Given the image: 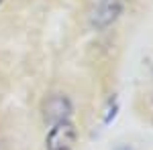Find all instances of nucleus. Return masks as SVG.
<instances>
[{
  "label": "nucleus",
  "mask_w": 153,
  "mask_h": 150,
  "mask_svg": "<svg viewBox=\"0 0 153 150\" xmlns=\"http://www.w3.org/2000/svg\"><path fill=\"white\" fill-rule=\"evenodd\" d=\"M76 128L71 122H59L47 134V150H74Z\"/></svg>",
  "instance_id": "1"
},
{
  "label": "nucleus",
  "mask_w": 153,
  "mask_h": 150,
  "mask_svg": "<svg viewBox=\"0 0 153 150\" xmlns=\"http://www.w3.org/2000/svg\"><path fill=\"white\" fill-rule=\"evenodd\" d=\"M120 10H123L120 0H100L94 8V14H92V24L98 29H104L117 20Z\"/></svg>",
  "instance_id": "2"
},
{
  "label": "nucleus",
  "mask_w": 153,
  "mask_h": 150,
  "mask_svg": "<svg viewBox=\"0 0 153 150\" xmlns=\"http://www.w3.org/2000/svg\"><path fill=\"white\" fill-rule=\"evenodd\" d=\"M71 114V104L65 95H53L45 102L43 108V116L45 120L51 124H59V122H65Z\"/></svg>",
  "instance_id": "3"
},
{
  "label": "nucleus",
  "mask_w": 153,
  "mask_h": 150,
  "mask_svg": "<svg viewBox=\"0 0 153 150\" xmlns=\"http://www.w3.org/2000/svg\"><path fill=\"white\" fill-rule=\"evenodd\" d=\"M0 2H2V0H0Z\"/></svg>",
  "instance_id": "4"
}]
</instances>
